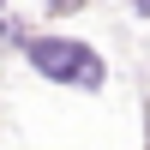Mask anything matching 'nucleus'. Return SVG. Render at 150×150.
Wrapping results in <instances>:
<instances>
[{
  "instance_id": "1",
  "label": "nucleus",
  "mask_w": 150,
  "mask_h": 150,
  "mask_svg": "<svg viewBox=\"0 0 150 150\" xmlns=\"http://www.w3.org/2000/svg\"><path fill=\"white\" fill-rule=\"evenodd\" d=\"M24 54H30V66L42 72V78H54V84H78V90H96L102 84V54L96 48H84V42H72V36H30L24 42Z\"/></svg>"
},
{
  "instance_id": "2",
  "label": "nucleus",
  "mask_w": 150,
  "mask_h": 150,
  "mask_svg": "<svg viewBox=\"0 0 150 150\" xmlns=\"http://www.w3.org/2000/svg\"><path fill=\"white\" fill-rule=\"evenodd\" d=\"M48 6H54V12H66V6H72V0H48Z\"/></svg>"
},
{
  "instance_id": "4",
  "label": "nucleus",
  "mask_w": 150,
  "mask_h": 150,
  "mask_svg": "<svg viewBox=\"0 0 150 150\" xmlns=\"http://www.w3.org/2000/svg\"><path fill=\"white\" fill-rule=\"evenodd\" d=\"M0 6H6V0H0Z\"/></svg>"
},
{
  "instance_id": "3",
  "label": "nucleus",
  "mask_w": 150,
  "mask_h": 150,
  "mask_svg": "<svg viewBox=\"0 0 150 150\" xmlns=\"http://www.w3.org/2000/svg\"><path fill=\"white\" fill-rule=\"evenodd\" d=\"M138 12H144V18H150V0H138Z\"/></svg>"
}]
</instances>
